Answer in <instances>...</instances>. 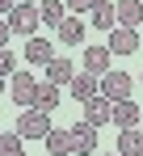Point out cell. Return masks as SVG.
I'll list each match as a JSON object with an SVG mask.
<instances>
[{
	"label": "cell",
	"mask_w": 143,
	"mask_h": 156,
	"mask_svg": "<svg viewBox=\"0 0 143 156\" xmlns=\"http://www.w3.org/2000/svg\"><path fill=\"white\" fill-rule=\"evenodd\" d=\"M59 101H63V93H59V84H38V97H34V105H38V110H47V114H55V110H59Z\"/></svg>",
	"instance_id": "obj_18"
},
{
	"label": "cell",
	"mask_w": 143,
	"mask_h": 156,
	"mask_svg": "<svg viewBox=\"0 0 143 156\" xmlns=\"http://www.w3.org/2000/svg\"><path fill=\"white\" fill-rule=\"evenodd\" d=\"M110 63H114V51L110 47H89L84 51V72H93V76H105Z\"/></svg>",
	"instance_id": "obj_11"
},
{
	"label": "cell",
	"mask_w": 143,
	"mask_h": 156,
	"mask_svg": "<svg viewBox=\"0 0 143 156\" xmlns=\"http://www.w3.org/2000/svg\"><path fill=\"white\" fill-rule=\"evenodd\" d=\"M42 26V13H38V4H17L13 13H9V30L13 34H21V38H34Z\"/></svg>",
	"instance_id": "obj_2"
},
{
	"label": "cell",
	"mask_w": 143,
	"mask_h": 156,
	"mask_svg": "<svg viewBox=\"0 0 143 156\" xmlns=\"http://www.w3.org/2000/svg\"><path fill=\"white\" fill-rule=\"evenodd\" d=\"M0 156H25V152H21V135H17V131H4V135H0Z\"/></svg>",
	"instance_id": "obj_20"
},
{
	"label": "cell",
	"mask_w": 143,
	"mask_h": 156,
	"mask_svg": "<svg viewBox=\"0 0 143 156\" xmlns=\"http://www.w3.org/2000/svg\"><path fill=\"white\" fill-rule=\"evenodd\" d=\"M13 9H17V0H0V13H4V17H9Z\"/></svg>",
	"instance_id": "obj_24"
},
{
	"label": "cell",
	"mask_w": 143,
	"mask_h": 156,
	"mask_svg": "<svg viewBox=\"0 0 143 156\" xmlns=\"http://www.w3.org/2000/svg\"><path fill=\"white\" fill-rule=\"evenodd\" d=\"M72 139H76V152L80 156H97V127L89 118H80V122L72 127Z\"/></svg>",
	"instance_id": "obj_6"
},
{
	"label": "cell",
	"mask_w": 143,
	"mask_h": 156,
	"mask_svg": "<svg viewBox=\"0 0 143 156\" xmlns=\"http://www.w3.org/2000/svg\"><path fill=\"white\" fill-rule=\"evenodd\" d=\"M139 118H143V110L135 101H114V127L126 131V127H139Z\"/></svg>",
	"instance_id": "obj_14"
},
{
	"label": "cell",
	"mask_w": 143,
	"mask_h": 156,
	"mask_svg": "<svg viewBox=\"0 0 143 156\" xmlns=\"http://www.w3.org/2000/svg\"><path fill=\"white\" fill-rule=\"evenodd\" d=\"M139 127H143V118H139Z\"/></svg>",
	"instance_id": "obj_28"
},
{
	"label": "cell",
	"mask_w": 143,
	"mask_h": 156,
	"mask_svg": "<svg viewBox=\"0 0 143 156\" xmlns=\"http://www.w3.org/2000/svg\"><path fill=\"white\" fill-rule=\"evenodd\" d=\"M9 38H13V30H9V17H0V47H9Z\"/></svg>",
	"instance_id": "obj_23"
},
{
	"label": "cell",
	"mask_w": 143,
	"mask_h": 156,
	"mask_svg": "<svg viewBox=\"0 0 143 156\" xmlns=\"http://www.w3.org/2000/svg\"><path fill=\"white\" fill-rule=\"evenodd\" d=\"M63 4H68V13H89L97 0H63Z\"/></svg>",
	"instance_id": "obj_22"
},
{
	"label": "cell",
	"mask_w": 143,
	"mask_h": 156,
	"mask_svg": "<svg viewBox=\"0 0 143 156\" xmlns=\"http://www.w3.org/2000/svg\"><path fill=\"white\" fill-rule=\"evenodd\" d=\"M17 135L21 139H47L51 135V114L38 105H25V114H17Z\"/></svg>",
	"instance_id": "obj_1"
},
{
	"label": "cell",
	"mask_w": 143,
	"mask_h": 156,
	"mask_svg": "<svg viewBox=\"0 0 143 156\" xmlns=\"http://www.w3.org/2000/svg\"><path fill=\"white\" fill-rule=\"evenodd\" d=\"M4 80H9V76H0V93H4V89H9V84H4Z\"/></svg>",
	"instance_id": "obj_25"
},
{
	"label": "cell",
	"mask_w": 143,
	"mask_h": 156,
	"mask_svg": "<svg viewBox=\"0 0 143 156\" xmlns=\"http://www.w3.org/2000/svg\"><path fill=\"white\" fill-rule=\"evenodd\" d=\"M89 13H93L97 30H118V0H97Z\"/></svg>",
	"instance_id": "obj_9"
},
{
	"label": "cell",
	"mask_w": 143,
	"mask_h": 156,
	"mask_svg": "<svg viewBox=\"0 0 143 156\" xmlns=\"http://www.w3.org/2000/svg\"><path fill=\"white\" fill-rule=\"evenodd\" d=\"M110 51H114V55H131V51H139V34H135V30H126V26L110 30Z\"/></svg>",
	"instance_id": "obj_12"
},
{
	"label": "cell",
	"mask_w": 143,
	"mask_h": 156,
	"mask_svg": "<svg viewBox=\"0 0 143 156\" xmlns=\"http://www.w3.org/2000/svg\"><path fill=\"white\" fill-rule=\"evenodd\" d=\"M118 152L122 156H143V127H126L118 135Z\"/></svg>",
	"instance_id": "obj_17"
},
{
	"label": "cell",
	"mask_w": 143,
	"mask_h": 156,
	"mask_svg": "<svg viewBox=\"0 0 143 156\" xmlns=\"http://www.w3.org/2000/svg\"><path fill=\"white\" fill-rule=\"evenodd\" d=\"M17 4H38V0H17Z\"/></svg>",
	"instance_id": "obj_27"
},
{
	"label": "cell",
	"mask_w": 143,
	"mask_h": 156,
	"mask_svg": "<svg viewBox=\"0 0 143 156\" xmlns=\"http://www.w3.org/2000/svg\"><path fill=\"white\" fill-rule=\"evenodd\" d=\"M72 76H76V63H72L68 55H55L47 63V80L51 84H72Z\"/></svg>",
	"instance_id": "obj_13"
},
{
	"label": "cell",
	"mask_w": 143,
	"mask_h": 156,
	"mask_svg": "<svg viewBox=\"0 0 143 156\" xmlns=\"http://www.w3.org/2000/svg\"><path fill=\"white\" fill-rule=\"evenodd\" d=\"M51 59H55V42H47V38H30L25 42V63H34V68H47Z\"/></svg>",
	"instance_id": "obj_7"
},
{
	"label": "cell",
	"mask_w": 143,
	"mask_h": 156,
	"mask_svg": "<svg viewBox=\"0 0 143 156\" xmlns=\"http://www.w3.org/2000/svg\"><path fill=\"white\" fill-rule=\"evenodd\" d=\"M0 76H13V51L0 47Z\"/></svg>",
	"instance_id": "obj_21"
},
{
	"label": "cell",
	"mask_w": 143,
	"mask_h": 156,
	"mask_svg": "<svg viewBox=\"0 0 143 156\" xmlns=\"http://www.w3.org/2000/svg\"><path fill=\"white\" fill-rule=\"evenodd\" d=\"M47 152H51V156H72V152H76V139H72V131L51 127V135H47Z\"/></svg>",
	"instance_id": "obj_15"
},
{
	"label": "cell",
	"mask_w": 143,
	"mask_h": 156,
	"mask_svg": "<svg viewBox=\"0 0 143 156\" xmlns=\"http://www.w3.org/2000/svg\"><path fill=\"white\" fill-rule=\"evenodd\" d=\"M101 93H105L110 101H131V93H135V80L126 76V72H114V68H110V72L101 76Z\"/></svg>",
	"instance_id": "obj_3"
},
{
	"label": "cell",
	"mask_w": 143,
	"mask_h": 156,
	"mask_svg": "<svg viewBox=\"0 0 143 156\" xmlns=\"http://www.w3.org/2000/svg\"><path fill=\"white\" fill-rule=\"evenodd\" d=\"M72 97L84 105L93 101V97H101V76H93V72H80V76H72Z\"/></svg>",
	"instance_id": "obj_5"
},
{
	"label": "cell",
	"mask_w": 143,
	"mask_h": 156,
	"mask_svg": "<svg viewBox=\"0 0 143 156\" xmlns=\"http://www.w3.org/2000/svg\"><path fill=\"white\" fill-rule=\"evenodd\" d=\"M9 93H13L17 105H34V97H38V80L30 76V72H13V76H9Z\"/></svg>",
	"instance_id": "obj_4"
},
{
	"label": "cell",
	"mask_w": 143,
	"mask_h": 156,
	"mask_svg": "<svg viewBox=\"0 0 143 156\" xmlns=\"http://www.w3.org/2000/svg\"><path fill=\"white\" fill-rule=\"evenodd\" d=\"M139 21H143V0H118V26L139 30Z\"/></svg>",
	"instance_id": "obj_16"
},
{
	"label": "cell",
	"mask_w": 143,
	"mask_h": 156,
	"mask_svg": "<svg viewBox=\"0 0 143 156\" xmlns=\"http://www.w3.org/2000/svg\"><path fill=\"white\" fill-rule=\"evenodd\" d=\"M84 118L93 122V127H105V122H114V101L101 93V97H93V101H84Z\"/></svg>",
	"instance_id": "obj_8"
},
{
	"label": "cell",
	"mask_w": 143,
	"mask_h": 156,
	"mask_svg": "<svg viewBox=\"0 0 143 156\" xmlns=\"http://www.w3.org/2000/svg\"><path fill=\"white\" fill-rule=\"evenodd\" d=\"M139 84H143V76H139Z\"/></svg>",
	"instance_id": "obj_29"
},
{
	"label": "cell",
	"mask_w": 143,
	"mask_h": 156,
	"mask_svg": "<svg viewBox=\"0 0 143 156\" xmlns=\"http://www.w3.org/2000/svg\"><path fill=\"white\" fill-rule=\"evenodd\" d=\"M97 156H122V152H97Z\"/></svg>",
	"instance_id": "obj_26"
},
{
	"label": "cell",
	"mask_w": 143,
	"mask_h": 156,
	"mask_svg": "<svg viewBox=\"0 0 143 156\" xmlns=\"http://www.w3.org/2000/svg\"><path fill=\"white\" fill-rule=\"evenodd\" d=\"M55 34H59V42H63V47H80V42H84V21H80L76 13H68V17L59 21Z\"/></svg>",
	"instance_id": "obj_10"
},
{
	"label": "cell",
	"mask_w": 143,
	"mask_h": 156,
	"mask_svg": "<svg viewBox=\"0 0 143 156\" xmlns=\"http://www.w3.org/2000/svg\"><path fill=\"white\" fill-rule=\"evenodd\" d=\"M38 13H42V21H47V26L59 30V21L68 17V4H63V0H42V4H38Z\"/></svg>",
	"instance_id": "obj_19"
}]
</instances>
